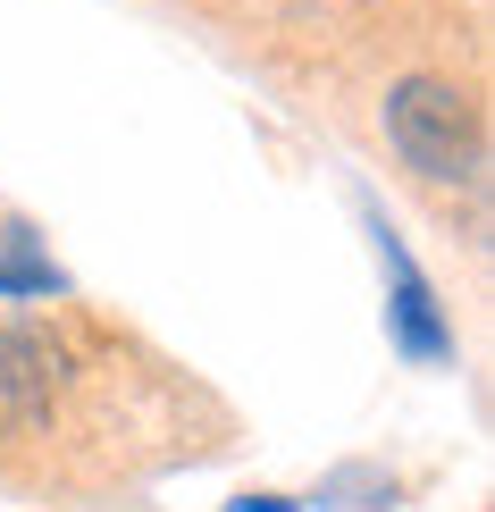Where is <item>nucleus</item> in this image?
<instances>
[{
	"instance_id": "nucleus-5",
	"label": "nucleus",
	"mask_w": 495,
	"mask_h": 512,
	"mask_svg": "<svg viewBox=\"0 0 495 512\" xmlns=\"http://www.w3.org/2000/svg\"><path fill=\"white\" fill-rule=\"evenodd\" d=\"M235 512H303V504H294V496H244Z\"/></svg>"
},
{
	"instance_id": "nucleus-1",
	"label": "nucleus",
	"mask_w": 495,
	"mask_h": 512,
	"mask_svg": "<svg viewBox=\"0 0 495 512\" xmlns=\"http://www.w3.org/2000/svg\"><path fill=\"white\" fill-rule=\"evenodd\" d=\"M386 143H395V160L412 168V177H428V185H479V168H487L479 101H470L454 76L386 84Z\"/></svg>"
},
{
	"instance_id": "nucleus-3",
	"label": "nucleus",
	"mask_w": 495,
	"mask_h": 512,
	"mask_svg": "<svg viewBox=\"0 0 495 512\" xmlns=\"http://www.w3.org/2000/svg\"><path fill=\"white\" fill-rule=\"evenodd\" d=\"M68 387V353L42 328H0V420H51Z\"/></svg>"
},
{
	"instance_id": "nucleus-2",
	"label": "nucleus",
	"mask_w": 495,
	"mask_h": 512,
	"mask_svg": "<svg viewBox=\"0 0 495 512\" xmlns=\"http://www.w3.org/2000/svg\"><path fill=\"white\" fill-rule=\"evenodd\" d=\"M370 244H378V269H386V328H395V345L412 361H454V319L437 311V286L420 277L412 244H403L378 210H370Z\"/></svg>"
},
{
	"instance_id": "nucleus-4",
	"label": "nucleus",
	"mask_w": 495,
	"mask_h": 512,
	"mask_svg": "<svg viewBox=\"0 0 495 512\" xmlns=\"http://www.w3.org/2000/svg\"><path fill=\"white\" fill-rule=\"evenodd\" d=\"M0 294H68V277H59L51 261H34L26 227L9 236V252H0Z\"/></svg>"
}]
</instances>
